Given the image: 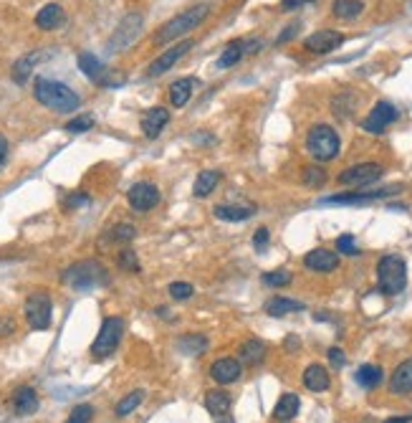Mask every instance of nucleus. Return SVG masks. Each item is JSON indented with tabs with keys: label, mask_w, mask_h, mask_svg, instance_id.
<instances>
[{
	"label": "nucleus",
	"mask_w": 412,
	"mask_h": 423,
	"mask_svg": "<svg viewBox=\"0 0 412 423\" xmlns=\"http://www.w3.org/2000/svg\"><path fill=\"white\" fill-rule=\"evenodd\" d=\"M195 86H198V82H195L192 76L177 79V82L170 86V104H172L175 109H182L190 101V97H192V92H195Z\"/></svg>",
	"instance_id": "23"
},
{
	"label": "nucleus",
	"mask_w": 412,
	"mask_h": 423,
	"mask_svg": "<svg viewBox=\"0 0 412 423\" xmlns=\"http://www.w3.org/2000/svg\"><path fill=\"white\" fill-rule=\"evenodd\" d=\"M382 165H377V162H359V165H352L346 167V170H342L339 173V183L342 185H349V188H364V185H372L377 183L379 178H382Z\"/></svg>",
	"instance_id": "9"
},
{
	"label": "nucleus",
	"mask_w": 412,
	"mask_h": 423,
	"mask_svg": "<svg viewBox=\"0 0 412 423\" xmlns=\"http://www.w3.org/2000/svg\"><path fill=\"white\" fill-rule=\"evenodd\" d=\"M25 322L34 330H49L51 327V297L46 291H34L25 299Z\"/></svg>",
	"instance_id": "8"
},
{
	"label": "nucleus",
	"mask_w": 412,
	"mask_h": 423,
	"mask_svg": "<svg viewBox=\"0 0 412 423\" xmlns=\"http://www.w3.org/2000/svg\"><path fill=\"white\" fill-rule=\"evenodd\" d=\"M355 380H357V385H362L364 390L377 388L379 383H382V367L379 365H362L355 373Z\"/></svg>",
	"instance_id": "32"
},
{
	"label": "nucleus",
	"mask_w": 412,
	"mask_h": 423,
	"mask_svg": "<svg viewBox=\"0 0 412 423\" xmlns=\"http://www.w3.org/2000/svg\"><path fill=\"white\" fill-rule=\"evenodd\" d=\"M339 134L334 127L329 125H313L306 134V149L316 162H329L339 155Z\"/></svg>",
	"instance_id": "5"
},
{
	"label": "nucleus",
	"mask_w": 412,
	"mask_h": 423,
	"mask_svg": "<svg viewBox=\"0 0 412 423\" xmlns=\"http://www.w3.org/2000/svg\"><path fill=\"white\" fill-rule=\"evenodd\" d=\"M309 3H313V0H281V8L298 10V8H304V5H309Z\"/></svg>",
	"instance_id": "47"
},
{
	"label": "nucleus",
	"mask_w": 412,
	"mask_h": 423,
	"mask_svg": "<svg viewBox=\"0 0 412 423\" xmlns=\"http://www.w3.org/2000/svg\"><path fill=\"white\" fill-rule=\"evenodd\" d=\"M326 355H329V363L334 367H342L346 363V357H344V350H339V348H329V352H326Z\"/></svg>",
	"instance_id": "46"
},
{
	"label": "nucleus",
	"mask_w": 412,
	"mask_h": 423,
	"mask_svg": "<svg viewBox=\"0 0 412 423\" xmlns=\"http://www.w3.org/2000/svg\"><path fill=\"white\" fill-rule=\"evenodd\" d=\"M210 16V5H205V3H200V5H192V8L182 10V13H177L175 18H170L159 31L155 34V43L157 46H165V43H172L177 41V38H182V36H188L190 31H195L205 18Z\"/></svg>",
	"instance_id": "2"
},
{
	"label": "nucleus",
	"mask_w": 412,
	"mask_h": 423,
	"mask_svg": "<svg viewBox=\"0 0 412 423\" xmlns=\"http://www.w3.org/2000/svg\"><path fill=\"white\" fill-rule=\"evenodd\" d=\"M337 251L339 254H344V256H357L359 249H357V241L352 233H344V236H339L337 239Z\"/></svg>",
	"instance_id": "41"
},
{
	"label": "nucleus",
	"mask_w": 412,
	"mask_h": 423,
	"mask_svg": "<svg viewBox=\"0 0 412 423\" xmlns=\"http://www.w3.org/2000/svg\"><path fill=\"white\" fill-rule=\"evenodd\" d=\"M220 170H203V173L195 178V185H192V193H195V198H207L210 193L218 188L220 183Z\"/></svg>",
	"instance_id": "29"
},
{
	"label": "nucleus",
	"mask_w": 412,
	"mask_h": 423,
	"mask_svg": "<svg viewBox=\"0 0 412 423\" xmlns=\"http://www.w3.org/2000/svg\"><path fill=\"white\" fill-rule=\"evenodd\" d=\"M240 363H246V365H258L261 360L266 357V342L263 340H246L243 345H240Z\"/></svg>",
	"instance_id": "30"
},
{
	"label": "nucleus",
	"mask_w": 412,
	"mask_h": 423,
	"mask_svg": "<svg viewBox=\"0 0 412 423\" xmlns=\"http://www.w3.org/2000/svg\"><path fill=\"white\" fill-rule=\"evenodd\" d=\"M304 266L306 269H311V271L326 274V271H334L339 266V254H334V251H329V249H313L304 256Z\"/></svg>",
	"instance_id": "17"
},
{
	"label": "nucleus",
	"mask_w": 412,
	"mask_h": 423,
	"mask_svg": "<svg viewBox=\"0 0 412 423\" xmlns=\"http://www.w3.org/2000/svg\"><path fill=\"white\" fill-rule=\"evenodd\" d=\"M304 385L311 393H324V390H329V385H331V378H329V373H326V367L324 365H309L304 370Z\"/></svg>",
	"instance_id": "24"
},
{
	"label": "nucleus",
	"mask_w": 412,
	"mask_h": 423,
	"mask_svg": "<svg viewBox=\"0 0 412 423\" xmlns=\"http://www.w3.org/2000/svg\"><path fill=\"white\" fill-rule=\"evenodd\" d=\"M304 309V302H296V299L289 297H273L266 302V315L271 317H286L294 315V312H301Z\"/></svg>",
	"instance_id": "27"
},
{
	"label": "nucleus",
	"mask_w": 412,
	"mask_h": 423,
	"mask_svg": "<svg viewBox=\"0 0 412 423\" xmlns=\"http://www.w3.org/2000/svg\"><path fill=\"white\" fill-rule=\"evenodd\" d=\"M180 350L185 355H203L207 350V337L205 335H185L180 340Z\"/></svg>",
	"instance_id": "35"
},
{
	"label": "nucleus",
	"mask_w": 412,
	"mask_h": 423,
	"mask_svg": "<svg viewBox=\"0 0 412 423\" xmlns=\"http://www.w3.org/2000/svg\"><path fill=\"white\" fill-rule=\"evenodd\" d=\"M91 415H94V408L89 403H81V406H76L71 413H68L66 423H89Z\"/></svg>",
	"instance_id": "42"
},
{
	"label": "nucleus",
	"mask_w": 412,
	"mask_h": 423,
	"mask_svg": "<svg viewBox=\"0 0 412 423\" xmlns=\"http://www.w3.org/2000/svg\"><path fill=\"white\" fill-rule=\"evenodd\" d=\"M324 183H326V170L324 167H316V165L304 167V185H309V188H322Z\"/></svg>",
	"instance_id": "37"
},
{
	"label": "nucleus",
	"mask_w": 412,
	"mask_h": 423,
	"mask_svg": "<svg viewBox=\"0 0 412 423\" xmlns=\"http://www.w3.org/2000/svg\"><path fill=\"white\" fill-rule=\"evenodd\" d=\"M79 69H81V74L86 76V79L101 84V86H119V84H124V76H116L114 79L112 71H107L104 64H101L94 53H89V51L79 53Z\"/></svg>",
	"instance_id": "10"
},
{
	"label": "nucleus",
	"mask_w": 412,
	"mask_h": 423,
	"mask_svg": "<svg viewBox=\"0 0 412 423\" xmlns=\"http://www.w3.org/2000/svg\"><path fill=\"white\" fill-rule=\"evenodd\" d=\"M127 200H129V206L137 210V213H147L152 208L159 203V191H157L155 183H134L129 191H127Z\"/></svg>",
	"instance_id": "13"
},
{
	"label": "nucleus",
	"mask_w": 412,
	"mask_h": 423,
	"mask_svg": "<svg viewBox=\"0 0 412 423\" xmlns=\"http://www.w3.org/2000/svg\"><path fill=\"white\" fill-rule=\"evenodd\" d=\"M210 378L220 385H231L240 378V363L233 357H220L210 365Z\"/></svg>",
	"instance_id": "18"
},
{
	"label": "nucleus",
	"mask_w": 412,
	"mask_h": 423,
	"mask_svg": "<svg viewBox=\"0 0 412 423\" xmlns=\"http://www.w3.org/2000/svg\"><path fill=\"white\" fill-rule=\"evenodd\" d=\"M218 423H235V421H233L231 415H223V418H218Z\"/></svg>",
	"instance_id": "52"
},
{
	"label": "nucleus",
	"mask_w": 412,
	"mask_h": 423,
	"mask_svg": "<svg viewBox=\"0 0 412 423\" xmlns=\"http://www.w3.org/2000/svg\"><path fill=\"white\" fill-rule=\"evenodd\" d=\"M13 411L18 415H34L38 411V396H36V390L28 388V385L18 388L13 393Z\"/></svg>",
	"instance_id": "22"
},
{
	"label": "nucleus",
	"mask_w": 412,
	"mask_h": 423,
	"mask_svg": "<svg viewBox=\"0 0 412 423\" xmlns=\"http://www.w3.org/2000/svg\"><path fill=\"white\" fill-rule=\"evenodd\" d=\"M243 41H231L228 46H225V51L220 53V58H218V69H231L235 67L240 58H243Z\"/></svg>",
	"instance_id": "33"
},
{
	"label": "nucleus",
	"mask_w": 412,
	"mask_h": 423,
	"mask_svg": "<svg viewBox=\"0 0 412 423\" xmlns=\"http://www.w3.org/2000/svg\"><path fill=\"white\" fill-rule=\"evenodd\" d=\"M142 23H144V18L142 13H127V16L119 21L116 25V31L112 34V38L107 41V51L109 53H122L137 41V36L142 31Z\"/></svg>",
	"instance_id": "7"
},
{
	"label": "nucleus",
	"mask_w": 412,
	"mask_h": 423,
	"mask_svg": "<svg viewBox=\"0 0 412 423\" xmlns=\"http://www.w3.org/2000/svg\"><path fill=\"white\" fill-rule=\"evenodd\" d=\"M344 43V36L339 34V31H331V28H322V31H316L311 34L309 38L304 41V49L311 51V53H331V51H337L339 46Z\"/></svg>",
	"instance_id": "14"
},
{
	"label": "nucleus",
	"mask_w": 412,
	"mask_h": 423,
	"mask_svg": "<svg viewBox=\"0 0 412 423\" xmlns=\"http://www.w3.org/2000/svg\"><path fill=\"white\" fill-rule=\"evenodd\" d=\"M400 185H387V188H379V191H367V193H342V195H331L324 198L326 206H359V203H372V200H382L400 193Z\"/></svg>",
	"instance_id": "12"
},
{
	"label": "nucleus",
	"mask_w": 412,
	"mask_h": 423,
	"mask_svg": "<svg viewBox=\"0 0 412 423\" xmlns=\"http://www.w3.org/2000/svg\"><path fill=\"white\" fill-rule=\"evenodd\" d=\"M385 423H412V415H402V418H389Z\"/></svg>",
	"instance_id": "51"
},
{
	"label": "nucleus",
	"mask_w": 412,
	"mask_h": 423,
	"mask_svg": "<svg viewBox=\"0 0 412 423\" xmlns=\"http://www.w3.org/2000/svg\"><path fill=\"white\" fill-rule=\"evenodd\" d=\"M51 53H46V51H34V53H28V56L18 58L16 64H13V71H10V76H13V82L16 84H25L28 79H31V74H34V67L38 64V61H43V58H49Z\"/></svg>",
	"instance_id": "19"
},
{
	"label": "nucleus",
	"mask_w": 412,
	"mask_h": 423,
	"mask_svg": "<svg viewBox=\"0 0 412 423\" xmlns=\"http://www.w3.org/2000/svg\"><path fill=\"white\" fill-rule=\"evenodd\" d=\"M109 236H112L114 243H129V241H134V236H137V228L129 223H116Z\"/></svg>",
	"instance_id": "38"
},
{
	"label": "nucleus",
	"mask_w": 412,
	"mask_h": 423,
	"mask_svg": "<svg viewBox=\"0 0 412 423\" xmlns=\"http://www.w3.org/2000/svg\"><path fill=\"white\" fill-rule=\"evenodd\" d=\"M5 155H8V140L0 134V162H5Z\"/></svg>",
	"instance_id": "50"
},
{
	"label": "nucleus",
	"mask_w": 412,
	"mask_h": 423,
	"mask_svg": "<svg viewBox=\"0 0 412 423\" xmlns=\"http://www.w3.org/2000/svg\"><path fill=\"white\" fill-rule=\"evenodd\" d=\"M231 406H233V398H231V393H228V390H207L205 393L207 413L215 415V418H223V415H228Z\"/></svg>",
	"instance_id": "21"
},
{
	"label": "nucleus",
	"mask_w": 412,
	"mask_h": 423,
	"mask_svg": "<svg viewBox=\"0 0 412 423\" xmlns=\"http://www.w3.org/2000/svg\"><path fill=\"white\" fill-rule=\"evenodd\" d=\"M86 200H89V198H86L83 193H76V195H68L64 206H66V208H76V206H81V203H86Z\"/></svg>",
	"instance_id": "48"
},
{
	"label": "nucleus",
	"mask_w": 412,
	"mask_h": 423,
	"mask_svg": "<svg viewBox=\"0 0 412 423\" xmlns=\"http://www.w3.org/2000/svg\"><path fill=\"white\" fill-rule=\"evenodd\" d=\"M0 167H3V162H0Z\"/></svg>",
	"instance_id": "53"
},
{
	"label": "nucleus",
	"mask_w": 412,
	"mask_h": 423,
	"mask_svg": "<svg viewBox=\"0 0 412 423\" xmlns=\"http://www.w3.org/2000/svg\"><path fill=\"white\" fill-rule=\"evenodd\" d=\"M116 264H119V269L129 271V274H137V271L142 269V266H140V258H137V254H134L132 249L119 251V256H116Z\"/></svg>",
	"instance_id": "36"
},
{
	"label": "nucleus",
	"mask_w": 412,
	"mask_h": 423,
	"mask_svg": "<svg viewBox=\"0 0 412 423\" xmlns=\"http://www.w3.org/2000/svg\"><path fill=\"white\" fill-rule=\"evenodd\" d=\"M34 97L38 99V104H43L46 109H53L58 114H68V112H76L81 107V97L61 82H53V79H36L34 84Z\"/></svg>",
	"instance_id": "1"
},
{
	"label": "nucleus",
	"mask_w": 412,
	"mask_h": 423,
	"mask_svg": "<svg viewBox=\"0 0 412 423\" xmlns=\"http://www.w3.org/2000/svg\"><path fill=\"white\" fill-rule=\"evenodd\" d=\"M291 271H286V269H279V271H268V274H263V284L266 287H289L291 284Z\"/></svg>",
	"instance_id": "40"
},
{
	"label": "nucleus",
	"mask_w": 412,
	"mask_h": 423,
	"mask_svg": "<svg viewBox=\"0 0 412 423\" xmlns=\"http://www.w3.org/2000/svg\"><path fill=\"white\" fill-rule=\"evenodd\" d=\"M298 408H301V400H298L296 393H283L281 400L276 403V408H273V418L281 423H289L296 418Z\"/></svg>",
	"instance_id": "25"
},
{
	"label": "nucleus",
	"mask_w": 412,
	"mask_h": 423,
	"mask_svg": "<svg viewBox=\"0 0 412 423\" xmlns=\"http://www.w3.org/2000/svg\"><path fill=\"white\" fill-rule=\"evenodd\" d=\"M400 112L395 109V104H389V101H377L372 112L362 119V130L370 134H382L387 130L392 122H395Z\"/></svg>",
	"instance_id": "11"
},
{
	"label": "nucleus",
	"mask_w": 412,
	"mask_h": 423,
	"mask_svg": "<svg viewBox=\"0 0 412 423\" xmlns=\"http://www.w3.org/2000/svg\"><path fill=\"white\" fill-rule=\"evenodd\" d=\"M296 28H298V23H294V25H289V28H286V34H281L279 38H276V43H286V41H291V38H294V36H296Z\"/></svg>",
	"instance_id": "49"
},
{
	"label": "nucleus",
	"mask_w": 412,
	"mask_h": 423,
	"mask_svg": "<svg viewBox=\"0 0 412 423\" xmlns=\"http://www.w3.org/2000/svg\"><path fill=\"white\" fill-rule=\"evenodd\" d=\"M268 239H271L268 228H258L256 236H253V246H256V251H263L266 246H268Z\"/></svg>",
	"instance_id": "44"
},
{
	"label": "nucleus",
	"mask_w": 412,
	"mask_h": 423,
	"mask_svg": "<svg viewBox=\"0 0 412 423\" xmlns=\"http://www.w3.org/2000/svg\"><path fill=\"white\" fill-rule=\"evenodd\" d=\"M167 122H170V112H167L165 107H155V109H147L144 114H142V132H144V137H149V140H155V137H159V132L167 127Z\"/></svg>",
	"instance_id": "16"
},
{
	"label": "nucleus",
	"mask_w": 412,
	"mask_h": 423,
	"mask_svg": "<svg viewBox=\"0 0 412 423\" xmlns=\"http://www.w3.org/2000/svg\"><path fill=\"white\" fill-rule=\"evenodd\" d=\"M91 127H94V117L91 114H79V117H74L71 122H66V132L81 134V132H89Z\"/></svg>",
	"instance_id": "39"
},
{
	"label": "nucleus",
	"mask_w": 412,
	"mask_h": 423,
	"mask_svg": "<svg viewBox=\"0 0 412 423\" xmlns=\"http://www.w3.org/2000/svg\"><path fill=\"white\" fill-rule=\"evenodd\" d=\"M364 3L362 0H334L331 3V13L342 21H355V18L362 16Z\"/></svg>",
	"instance_id": "31"
},
{
	"label": "nucleus",
	"mask_w": 412,
	"mask_h": 423,
	"mask_svg": "<svg viewBox=\"0 0 412 423\" xmlns=\"http://www.w3.org/2000/svg\"><path fill=\"white\" fill-rule=\"evenodd\" d=\"M16 332V319L13 317H0V337H8Z\"/></svg>",
	"instance_id": "45"
},
{
	"label": "nucleus",
	"mask_w": 412,
	"mask_h": 423,
	"mask_svg": "<svg viewBox=\"0 0 412 423\" xmlns=\"http://www.w3.org/2000/svg\"><path fill=\"white\" fill-rule=\"evenodd\" d=\"M215 218L220 221H228V223H240V221H248V218L256 213L253 206H215Z\"/></svg>",
	"instance_id": "28"
},
{
	"label": "nucleus",
	"mask_w": 412,
	"mask_h": 423,
	"mask_svg": "<svg viewBox=\"0 0 412 423\" xmlns=\"http://www.w3.org/2000/svg\"><path fill=\"white\" fill-rule=\"evenodd\" d=\"M142 400H144V390H132V393H127L119 403H116L114 413L119 415V418H124V415H129L134 411V408L142 406Z\"/></svg>",
	"instance_id": "34"
},
{
	"label": "nucleus",
	"mask_w": 412,
	"mask_h": 423,
	"mask_svg": "<svg viewBox=\"0 0 412 423\" xmlns=\"http://www.w3.org/2000/svg\"><path fill=\"white\" fill-rule=\"evenodd\" d=\"M124 335V319L122 317H107L99 327V335H96V340L91 342V355L96 357V360H104L119 348V340H122Z\"/></svg>",
	"instance_id": "6"
},
{
	"label": "nucleus",
	"mask_w": 412,
	"mask_h": 423,
	"mask_svg": "<svg viewBox=\"0 0 412 423\" xmlns=\"http://www.w3.org/2000/svg\"><path fill=\"white\" fill-rule=\"evenodd\" d=\"M64 23V8L58 5V3H49V5H43L38 13H36V25L41 28V31H53L58 25Z\"/></svg>",
	"instance_id": "26"
},
{
	"label": "nucleus",
	"mask_w": 412,
	"mask_h": 423,
	"mask_svg": "<svg viewBox=\"0 0 412 423\" xmlns=\"http://www.w3.org/2000/svg\"><path fill=\"white\" fill-rule=\"evenodd\" d=\"M192 294H195L192 284H188V282H175V284H170V297L177 299V302H185V299H190Z\"/></svg>",
	"instance_id": "43"
},
{
	"label": "nucleus",
	"mask_w": 412,
	"mask_h": 423,
	"mask_svg": "<svg viewBox=\"0 0 412 423\" xmlns=\"http://www.w3.org/2000/svg\"><path fill=\"white\" fill-rule=\"evenodd\" d=\"M389 390L395 396H407L412 390V357L395 367V373L389 378Z\"/></svg>",
	"instance_id": "20"
},
{
	"label": "nucleus",
	"mask_w": 412,
	"mask_h": 423,
	"mask_svg": "<svg viewBox=\"0 0 412 423\" xmlns=\"http://www.w3.org/2000/svg\"><path fill=\"white\" fill-rule=\"evenodd\" d=\"M377 287L382 294L397 297L407 287V264L400 256H382L377 261Z\"/></svg>",
	"instance_id": "3"
},
{
	"label": "nucleus",
	"mask_w": 412,
	"mask_h": 423,
	"mask_svg": "<svg viewBox=\"0 0 412 423\" xmlns=\"http://www.w3.org/2000/svg\"><path fill=\"white\" fill-rule=\"evenodd\" d=\"M192 49V41H180V43H175L172 49H167L165 53H159V56L155 58V61H152V64H149L147 67V74L149 76H162L165 74V71H170V69L175 67V64H177V61H180L182 56H185V53H188V51Z\"/></svg>",
	"instance_id": "15"
},
{
	"label": "nucleus",
	"mask_w": 412,
	"mask_h": 423,
	"mask_svg": "<svg viewBox=\"0 0 412 423\" xmlns=\"http://www.w3.org/2000/svg\"><path fill=\"white\" fill-rule=\"evenodd\" d=\"M61 279H64V284H68L71 289L86 291V289L104 287V284L109 282V274L99 261H79V264L68 266Z\"/></svg>",
	"instance_id": "4"
}]
</instances>
